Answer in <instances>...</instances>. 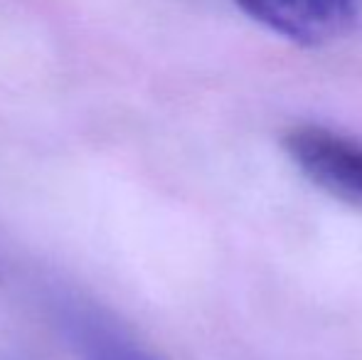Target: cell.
Wrapping results in <instances>:
<instances>
[{
	"label": "cell",
	"instance_id": "cell-1",
	"mask_svg": "<svg viewBox=\"0 0 362 360\" xmlns=\"http://www.w3.org/2000/svg\"><path fill=\"white\" fill-rule=\"evenodd\" d=\"M284 151L315 187L362 207V141L323 126H298L284 136Z\"/></svg>",
	"mask_w": 362,
	"mask_h": 360
},
{
	"label": "cell",
	"instance_id": "cell-2",
	"mask_svg": "<svg viewBox=\"0 0 362 360\" xmlns=\"http://www.w3.org/2000/svg\"><path fill=\"white\" fill-rule=\"evenodd\" d=\"M244 15L300 47L340 37L358 18L360 0H234Z\"/></svg>",
	"mask_w": 362,
	"mask_h": 360
},
{
	"label": "cell",
	"instance_id": "cell-3",
	"mask_svg": "<svg viewBox=\"0 0 362 360\" xmlns=\"http://www.w3.org/2000/svg\"><path fill=\"white\" fill-rule=\"evenodd\" d=\"M57 321L79 360H160L111 318L81 301L59 303Z\"/></svg>",
	"mask_w": 362,
	"mask_h": 360
}]
</instances>
